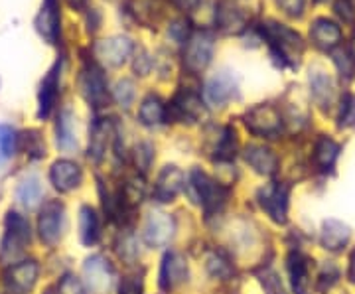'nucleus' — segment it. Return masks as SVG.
Returning a JSON list of instances; mask_svg holds the SVG:
<instances>
[{
    "mask_svg": "<svg viewBox=\"0 0 355 294\" xmlns=\"http://www.w3.org/2000/svg\"><path fill=\"white\" fill-rule=\"evenodd\" d=\"M263 34L268 40V46L272 51V58H279L280 65H294L298 64V58L302 55L304 44L298 32L279 22H266L263 24Z\"/></svg>",
    "mask_w": 355,
    "mask_h": 294,
    "instance_id": "1",
    "label": "nucleus"
},
{
    "mask_svg": "<svg viewBox=\"0 0 355 294\" xmlns=\"http://www.w3.org/2000/svg\"><path fill=\"white\" fill-rule=\"evenodd\" d=\"M190 188L193 192L196 202L203 205V211L207 216H214L219 211L229 198V190L225 186H221L219 182L211 180L207 174H203L202 170H193L190 176Z\"/></svg>",
    "mask_w": 355,
    "mask_h": 294,
    "instance_id": "2",
    "label": "nucleus"
},
{
    "mask_svg": "<svg viewBox=\"0 0 355 294\" xmlns=\"http://www.w3.org/2000/svg\"><path fill=\"white\" fill-rule=\"evenodd\" d=\"M214 48H216V42H214V36L209 32H196L186 42L184 64L191 74H200L209 65L211 58H214Z\"/></svg>",
    "mask_w": 355,
    "mask_h": 294,
    "instance_id": "3",
    "label": "nucleus"
},
{
    "mask_svg": "<svg viewBox=\"0 0 355 294\" xmlns=\"http://www.w3.org/2000/svg\"><path fill=\"white\" fill-rule=\"evenodd\" d=\"M205 101L214 107H223L225 103H229L233 97L239 95V79L237 76H233V71L229 69H221L217 71L216 76H211L205 83Z\"/></svg>",
    "mask_w": 355,
    "mask_h": 294,
    "instance_id": "4",
    "label": "nucleus"
},
{
    "mask_svg": "<svg viewBox=\"0 0 355 294\" xmlns=\"http://www.w3.org/2000/svg\"><path fill=\"white\" fill-rule=\"evenodd\" d=\"M247 128L259 137H277L282 128V119L277 107L272 105H257L245 115Z\"/></svg>",
    "mask_w": 355,
    "mask_h": 294,
    "instance_id": "5",
    "label": "nucleus"
},
{
    "mask_svg": "<svg viewBox=\"0 0 355 294\" xmlns=\"http://www.w3.org/2000/svg\"><path fill=\"white\" fill-rule=\"evenodd\" d=\"M65 225V211L64 205L60 202H48L44 205L42 214H40L38 231L42 241L48 245H55L60 241Z\"/></svg>",
    "mask_w": 355,
    "mask_h": 294,
    "instance_id": "6",
    "label": "nucleus"
},
{
    "mask_svg": "<svg viewBox=\"0 0 355 294\" xmlns=\"http://www.w3.org/2000/svg\"><path fill=\"white\" fill-rule=\"evenodd\" d=\"M261 205L272 221L284 223L288 214V188L282 184H270L259 193Z\"/></svg>",
    "mask_w": 355,
    "mask_h": 294,
    "instance_id": "7",
    "label": "nucleus"
},
{
    "mask_svg": "<svg viewBox=\"0 0 355 294\" xmlns=\"http://www.w3.org/2000/svg\"><path fill=\"white\" fill-rule=\"evenodd\" d=\"M174 237V219L164 211H150L144 225V241L150 247H166Z\"/></svg>",
    "mask_w": 355,
    "mask_h": 294,
    "instance_id": "8",
    "label": "nucleus"
},
{
    "mask_svg": "<svg viewBox=\"0 0 355 294\" xmlns=\"http://www.w3.org/2000/svg\"><path fill=\"white\" fill-rule=\"evenodd\" d=\"M172 115L178 121H188V123H198L205 115V107H203L202 97L198 93L188 89H182L172 101Z\"/></svg>",
    "mask_w": 355,
    "mask_h": 294,
    "instance_id": "9",
    "label": "nucleus"
},
{
    "mask_svg": "<svg viewBox=\"0 0 355 294\" xmlns=\"http://www.w3.org/2000/svg\"><path fill=\"white\" fill-rule=\"evenodd\" d=\"M310 40L320 50L334 51L342 42V28L330 18H316L310 26Z\"/></svg>",
    "mask_w": 355,
    "mask_h": 294,
    "instance_id": "10",
    "label": "nucleus"
},
{
    "mask_svg": "<svg viewBox=\"0 0 355 294\" xmlns=\"http://www.w3.org/2000/svg\"><path fill=\"white\" fill-rule=\"evenodd\" d=\"M132 51V42L128 38H109V40H101L95 44V53L97 58L103 60L107 65L111 67H119L123 65L128 60Z\"/></svg>",
    "mask_w": 355,
    "mask_h": 294,
    "instance_id": "11",
    "label": "nucleus"
},
{
    "mask_svg": "<svg viewBox=\"0 0 355 294\" xmlns=\"http://www.w3.org/2000/svg\"><path fill=\"white\" fill-rule=\"evenodd\" d=\"M188 281V263L182 253L170 251L162 261V269H160V288L170 291L178 284Z\"/></svg>",
    "mask_w": 355,
    "mask_h": 294,
    "instance_id": "12",
    "label": "nucleus"
},
{
    "mask_svg": "<svg viewBox=\"0 0 355 294\" xmlns=\"http://www.w3.org/2000/svg\"><path fill=\"white\" fill-rule=\"evenodd\" d=\"M85 279H87L89 288L95 294H105L111 288L113 282V269L103 257H91L85 263Z\"/></svg>",
    "mask_w": 355,
    "mask_h": 294,
    "instance_id": "13",
    "label": "nucleus"
},
{
    "mask_svg": "<svg viewBox=\"0 0 355 294\" xmlns=\"http://www.w3.org/2000/svg\"><path fill=\"white\" fill-rule=\"evenodd\" d=\"M6 227H8V233H6V239L2 243V257L8 255L12 251V247L20 251L30 241V223L20 214L10 211L6 218Z\"/></svg>",
    "mask_w": 355,
    "mask_h": 294,
    "instance_id": "14",
    "label": "nucleus"
},
{
    "mask_svg": "<svg viewBox=\"0 0 355 294\" xmlns=\"http://www.w3.org/2000/svg\"><path fill=\"white\" fill-rule=\"evenodd\" d=\"M184 188V174L176 166H166L154 186V198L158 202H172Z\"/></svg>",
    "mask_w": 355,
    "mask_h": 294,
    "instance_id": "15",
    "label": "nucleus"
},
{
    "mask_svg": "<svg viewBox=\"0 0 355 294\" xmlns=\"http://www.w3.org/2000/svg\"><path fill=\"white\" fill-rule=\"evenodd\" d=\"M50 180L60 192H71L81 184V168L71 160H58L50 170Z\"/></svg>",
    "mask_w": 355,
    "mask_h": 294,
    "instance_id": "16",
    "label": "nucleus"
},
{
    "mask_svg": "<svg viewBox=\"0 0 355 294\" xmlns=\"http://www.w3.org/2000/svg\"><path fill=\"white\" fill-rule=\"evenodd\" d=\"M81 91L87 97L89 103H93L95 107H103L107 101V83L103 77L101 69L97 67H89L81 76Z\"/></svg>",
    "mask_w": 355,
    "mask_h": 294,
    "instance_id": "17",
    "label": "nucleus"
},
{
    "mask_svg": "<svg viewBox=\"0 0 355 294\" xmlns=\"http://www.w3.org/2000/svg\"><path fill=\"white\" fill-rule=\"evenodd\" d=\"M36 28L40 36L46 38L50 44H55L60 38V12H58V2L55 0H46L38 18H36Z\"/></svg>",
    "mask_w": 355,
    "mask_h": 294,
    "instance_id": "18",
    "label": "nucleus"
},
{
    "mask_svg": "<svg viewBox=\"0 0 355 294\" xmlns=\"http://www.w3.org/2000/svg\"><path fill=\"white\" fill-rule=\"evenodd\" d=\"M245 160L247 164L253 168L254 172L263 174V176H272L279 166V158L266 146H259V144H251L245 150Z\"/></svg>",
    "mask_w": 355,
    "mask_h": 294,
    "instance_id": "19",
    "label": "nucleus"
},
{
    "mask_svg": "<svg viewBox=\"0 0 355 294\" xmlns=\"http://www.w3.org/2000/svg\"><path fill=\"white\" fill-rule=\"evenodd\" d=\"M288 273H291L292 291L296 294H310V259L302 253H292L288 259Z\"/></svg>",
    "mask_w": 355,
    "mask_h": 294,
    "instance_id": "20",
    "label": "nucleus"
},
{
    "mask_svg": "<svg viewBox=\"0 0 355 294\" xmlns=\"http://www.w3.org/2000/svg\"><path fill=\"white\" fill-rule=\"evenodd\" d=\"M216 24L225 34H239L245 28V14L227 0H221L217 2Z\"/></svg>",
    "mask_w": 355,
    "mask_h": 294,
    "instance_id": "21",
    "label": "nucleus"
},
{
    "mask_svg": "<svg viewBox=\"0 0 355 294\" xmlns=\"http://www.w3.org/2000/svg\"><path fill=\"white\" fill-rule=\"evenodd\" d=\"M58 87H60V64H55L50 69V74L42 81V89H40V119L50 116L51 109L58 99Z\"/></svg>",
    "mask_w": 355,
    "mask_h": 294,
    "instance_id": "22",
    "label": "nucleus"
},
{
    "mask_svg": "<svg viewBox=\"0 0 355 294\" xmlns=\"http://www.w3.org/2000/svg\"><path fill=\"white\" fill-rule=\"evenodd\" d=\"M310 87H312V97L320 107H330L336 91L330 74H326L324 69H310Z\"/></svg>",
    "mask_w": 355,
    "mask_h": 294,
    "instance_id": "23",
    "label": "nucleus"
},
{
    "mask_svg": "<svg viewBox=\"0 0 355 294\" xmlns=\"http://www.w3.org/2000/svg\"><path fill=\"white\" fill-rule=\"evenodd\" d=\"M349 237H352V230L338 219H328L322 227V245L330 251L343 249L349 243Z\"/></svg>",
    "mask_w": 355,
    "mask_h": 294,
    "instance_id": "24",
    "label": "nucleus"
},
{
    "mask_svg": "<svg viewBox=\"0 0 355 294\" xmlns=\"http://www.w3.org/2000/svg\"><path fill=\"white\" fill-rule=\"evenodd\" d=\"M340 144L330 139V137H326V135H322L320 139L316 141V146H314V162H316V166L320 170H324V172H328L334 168L336 164V160H338V156H340Z\"/></svg>",
    "mask_w": 355,
    "mask_h": 294,
    "instance_id": "25",
    "label": "nucleus"
},
{
    "mask_svg": "<svg viewBox=\"0 0 355 294\" xmlns=\"http://www.w3.org/2000/svg\"><path fill=\"white\" fill-rule=\"evenodd\" d=\"M38 277V265L34 261H26L20 265H14L8 273V284L16 291H30Z\"/></svg>",
    "mask_w": 355,
    "mask_h": 294,
    "instance_id": "26",
    "label": "nucleus"
},
{
    "mask_svg": "<svg viewBox=\"0 0 355 294\" xmlns=\"http://www.w3.org/2000/svg\"><path fill=\"white\" fill-rule=\"evenodd\" d=\"M113 125L109 121H99L91 128V139H89V158H93L95 162H99L103 154L107 150V141L111 135Z\"/></svg>",
    "mask_w": 355,
    "mask_h": 294,
    "instance_id": "27",
    "label": "nucleus"
},
{
    "mask_svg": "<svg viewBox=\"0 0 355 294\" xmlns=\"http://www.w3.org/2000/svg\"><path fill=\"white\" fill-rule=\"evenodd\" d=\"M76 119L69 109L62 111L60 121H58V146L62 150H76L77 137H76Z\"/></svg>",
    "mask_w": 355,
    "mask_h": 294,
    "instance_id": "28",
    "label": "nucleus"
},
{
    "mask_svg": "<svg viewBox=\"0 0 355 294\" xmlns=\"http://www.w3.org/2000/svg\"><path fill=\"white\" fill-rule=\"evenodd\" d=\"M42 196H44V190H42V184H40V180L36 176L26 178L16 188V200L26 209H34L42 202Z\"/></svg>",
    "mask_w": 355,
    "mask_h": 294,
    "instance_id": "29",
    "label": "nucleus"
},
{
    "mask_svg": "<svg viewBox=\"0 0 355 294\" xmlns=\"http://www.w3.org/2000/svg\"><path fill=\"white\" fill-rule=\"evenodd\" d=\"M79 235H81L83 245L97 243L99 239V218L95 209L89 205L81 207V214H79Z\"/></svg>",
    "mask_w": 355,
    "mask_h": 294,
    "instance_id": "30",
    "label": "nucleus"
},
{
    "mask_svg": "<svg viewBox=\"0 0 355 294\" xmlns=\"http://www.w3.org/2000/svg\"><path fill=\"white\" fill-rule=\"evenodd\" d=\"M139 119L142 125H146V127H156V125H160V123H164L166 119V109H164V103L160 101L158 97H146L142 105H140L139 109Z\"/></svg>",
    "mask_w": 355,
    "mask_h": 294,
    "instance_id": "31",
    "label": "nucleus"
},
{
    "mask_svg": "<svg viewBox=\"0 0 355 294\" xmlns=\"http://www.w3.org/2000/svg\"><path fill=\"white\" fill-rule=\"evenodd\" d=\"M340 128L355 127V93H343L340 103Z\"/></svg>",
    "mask_w": 355,
    "mask_h": 294,
    "instance_id": "32",
    "label": "nucleus"
},
{
    "mask_svg": "<svg viewBox=\"0 0 355 294\" xmlns=\"http://www.w3.org/2000/svg\"><path fill=\"white\" fill-rule=\"evenodd\" d=\"M334 58V64L338 67V71L342 74V77L345 79H352L355 74V58L352 55V51L345 50H336L331 53Z\"/></svg>",
    "mask_w": 355,
    "mask_h": 294,
    "instance_id": "33",
    "label": "nucleus"
},
{
    "mask_svg": "<svg viewBox=\"0 0 355 294\" xmlns=\"http://www.w3.org/2000/svg\"><path fill=\"white\" fill-rule=\"evenodd\" d=\"M235 148H237V135L233 128H225L221 141L217 144V158L219 160H229L235 156Z\"/></svg>",
    "mask_w": 355,
    "mask_h": 294,
    "instance_id": "34",
    "label": "nucleus"
},
{
    "mask_svg": "<svg viewBox=\"0 0 355 294\" xmlns=\"http://www.w3.org/2000/svg\"><path fill=\"white\" fill-rule=\"evenodd\" d=\"M16 150V135L8 125H0V162L10 158Z\"/></svg>",
    "mask_w": 355,
    "mask_h": 294,
    "instance_id": "35",
    "label": "nucleus"
},
{
    "mask_svg": "<svg viewBox=\"0 0 355 294\" xmlns=\"http://www.w3.org/2000/svg\"><path fill=\"white\" fill-rule=\"evenodd\" d=\"M114 99L121 107L128 109L135 101V83L130 79H121L114 87Z\"/></svg>",
    "mask_w": 355,
    "mask_h": 294,
    "instance_id": "36",
    "label": "nucleus"
},
{
    "mask_svg": "<svg viewBox=\"0 0 355 294\" xmlns=\"http://www.w3.org/2000/svg\"><path fill=\"white\" fill-rule=\"evenodd\" d=\"M119 255L123 257L125 261H128V263L137 261V257H139V243H137L135 235L127 233V235L121 237V241H119Z\"/></svg>",
    "mask_w": 355,
    "mask_h": 294,
    "instance_id": "37",
    "label": "nucleus"
},
{
    "mask_svg": "<svg viewBox=\"0 0 355 294\" xmlns=\"http://www.w3.org/2000/svg\"><path fill=\"white\" fill-rule=\"evenodd\" d=\"M207 270L214 277H227L231 273V267H229L227 259H223L219 253H214V255L207 257Z\"/></svg>",
    "mask_w": 355,
    "mask_h": 294,
    "instance_id": "38",
    "label": "nucleus"
},
{
    "mask_svg": "<svg viewBox=\"0 0 355 294\" xmlns=\"http://www.w3.org/2000/svg\"><path fill=\"white\" fill-rule=\"evenodd\" d=\"M137 166L142 170V172H146L148 166H150V162H153L154 158V148L153 144H148V142H142L137 146Z\"/></svg>",
    "mask_w": 355,
    "mask_h": 294,
    "instance_id": "39",
    "label": "nucleus"
},
{
    "mask_svg": "<svg viewBox=\"0 0 355 294\" xmlns=\"http://www.w3.org/2000/svg\"><path fill=\"white\" fill-rule=\"evenodd\" d=\"M24 142H26V150L32 154V156H44V142H42V137H40V132L36 130H30V132H24Z\"/></svg>",
    "mask_w": 355,
    "mask_h": 294,
    "instance_id": "40",
    "label": "nucleus"
},
{
    "mask_svg": "<svg viewBox=\"0 0 355 294\" xmlns=\"http://www.w3.org/2000/svg\"><path fill=\"white\" fill-rule=\"evenodd\" d=\"M336 14L342 18L343 22H347V24H354L355 22V8L354 4L349 2V0H338L336 2Z\"/></svg>",
    "mask_w": 355,
    "mask_h": 294,
    "instance_id": "41",
    "label": "nucleus"
},
{
    "mask_svg": "<svg viewBox=\"0 0 355 294\" xmlns=\"http://www.w3.org/2000/svg\"><path fill=\"white\" fill-rule=\"evenodd\" d=\"M277 2H279L280 8L288 14V16H292V18H298V16H302V12H304L306 0H277Z\"/></svg>",
    "mask_w": 355,
    "mask_h": 294,
    "instance_id": "42",
    "label": "nucleus"
},
{
    "mask_svg": "<svg viewBox=\"0 0 355 294\" xmlns=\"http://www.w3.org/2000/svg\"><path fill=\"white\" fill-rule=\"evenodd\" d=\"M119 294H144V291H142V281L135 279V277L125 279V281L121 282Z\"/></svg>",
    "mask_w": 355,
    "mask_h": 294,
    "instance_id": "43",
    "label": "nucleus"
},
{
    "mask_svg": "<svg viewBox=\"0 0 355 294\" xmlns=\"http://www.w3.org/2000/svg\"><path fill=\"white\" fill-rule=\"evenodd\" d=\"M60 294H83V288L73 277H65L60 284Z\"/></svg>",
    "mask_w": 355,
    "mask_h": 294,
    "instance_id": "44",
    "label": "nucleus"
},
{
    "mask_svg": "<svg viewBox=\"0 0 355 294\" xmlns=\"http://www.w3.org/2000/svg\"><path fill=\"white\" fill-rule=\"evenodd\" d=\"M150 58H148V53L146 51H140V58H137V62H135V71H139L140 76H146L148 71H150Z\"/></svg>",
    "mask_w": 355,
    "mask_h": 294,
    "instance_id": "45",
    "label": "nucleus"
},
{
    "mask_svg": "<svg viewBox=\"0 0 355 294\" xmlns=\"http://www.w3.org/2000/svg\"><path fill=\"white\" fill-rule=\"evenodd\" d=\"M170 34H172V38L176 40V42H184L186 36H188V32H184V22H176V24H172V28H170Z\"/></svg>",
    "mask_w": 355,
    "mask_h": 294,
    "instance_id": "46",
    "label": "nucleus"
},
{
    "mask_svg": "<svg viewBox=\"0 0 355 294\" xmlns=\"http://www.w3.org/2000/svg\"><path fill=\"white\" fill-rule=\"evenodd\" d=\"M180 8H184V10H190L193 6H198L200 4V0H174Z\"/></svg>",
    "mask_w": 355,
    "mask_h": 294,
    "instance_id": "47",
    "label": "nucleus"
},
{
    "mask_svg": "<svg viewBox=\"0 0 355 294\" xmlns=\"http://www.w3.org/2000/svg\"><path fill=\"white\" fill-rule=\"evenodd\" d=\"M69 4H71L73 8H81V6L85 4V0H69Z\"/></svg>",
    "mask_w": 355,
    "mask_h": 294,
    "instance_id": "48",
    "label": "nucleus"
},
{
    "mask_svg": "<svg viewBox=\"0 0 355 294\" xmlns=\"http://www.w3.org/2000/svg\"><path fill=\"white\" fill-rule=\"evenodd\" d=\"M349 277H352V281H355V255L352 257V270H349Z\"/></svg>",
    "mask_w": 355,
    "mask_h": 294,
    "instance_id": "49",
    "label": "nucleus"
},
{
    "mask_svg": "<svg viewBox=\"0 0 355 294\" xmlns=\"http://www.w3.org/2000/svg\"><path fill=\"white\" fill-rule=\"evenodd\" d=\"M349 51H352V55L355 58V34H354V38H352V48H349Z\"/></svg>",
    "mask_w": 355,
    "mask_h": 294,
    "instance_id": "50",
    "label": "nucleus"
},
{
    "mask_svg": "<svg viewBox=\"0 0 355 294\" xmlns=\"http://www.w3.org/2000/svg\"><path fill=\"white\" fill-rule=\"evenodd\" d=\"M48 294H51V291H50V293H48Z\"/></svg>",
    "mask_w": 355,
    "mask_h": 294,
    "instance_id": "51",
    "label": "nucleus"
}]
</instances>
